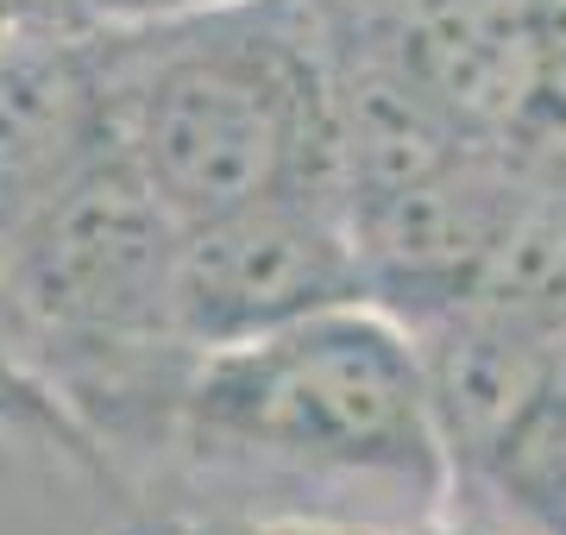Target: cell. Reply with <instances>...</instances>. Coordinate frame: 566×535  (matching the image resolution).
I'll return each mask as SVG.
<instances>
[{
	"label": "cell",
	"mask_w": 566,
	"mask_h": 535,
	"mask_svg": "<svg viewBox=\"0 0 566 535\" xmlns=\"http://www.w3.org/2000/svg\"><path fill=\"white\" fill-rule=\"evenodd\" d=\"M70 25H88L82 0H0V51L44 32H70Z\"/></svg>",
	"instance_id": "obj_10"
},
{
	"label": "cell",
	"mask_w": 566,
	"mask_h": 535,
	"mask_svg": "<svg viewBox=\"0 0 566 535\" xmlns=\"http://www.w3.org/2000/svg\"><path fill=\"white\" fill-rule=\"evenodd\" d=\"M95 57L114 151L182 227L290 189H340L308 0L95 20Z\"/></svg>",
	"instance_id": "obj_2"
},
{
	"label": "cell",
	"mask_w": 566,
	"mask_h": 535,
	"mask_svg": "<svg viewBox=\"0 0 566 535\" xmlns=\"http://www.w3.org/2000/svg\"><path fill=\"white\" fill-rule=\"evenodd\" d=\"M528 32H535V57H542L554 126L566 133V0H528Z\"/></svg>",
	"instance_id": "obj_9"
},
{
	"label": "cell",
	"mask_w": 566,
	"mask_h": 535,
	"mask_svg": "<svg viewBox=\"0 0 566 535\" xmlns=\"http://www.w3.org/2000/svg\"><path fill=\"white\" fill-rule=\"evenodd\" d=\"M102 492L145 516L422 523L453 466L409 328L353 296L189 347Z\"/></svg>",
	"instance_id": "obj_1"
},
{
	"label": "cell",
	"mask_w": 566,
	"mask_h": 535,
	"mask_svg": "<svg viewBox=\"0 0 566 535\" xmlns=\"http://www.w3.org/2000/svg\"><path fill=\"white\" fill-rule=\"evenodd\" d=\"M182 221L145 177L107 151L51 208L0 246V277L32 340V371L51 391L57 371L189 347L177 334Z\"/></svg>",
	"instance_id": "obj_3"
},
{
	"label": "cell",
	"mask_w": 566,
	"mask_h": 535,
	"mask_svg": "<svg viewBox=\"0 0 566 535\" xmlns=\"http://www.w3.org/2000/svg\"><path fill=\"white\" fill-rule=\"evenodd\" d=\"M353 296H365V271L340 189H290L182 227L177 334L189 347L264 334Z\"/></svg>",
	"instance_id": "obj_4"
},
{
	"label": "cell",
	"mask_w": 566,
	"mask_h": 535,
	"mask_svg": "<svg viewBox=\"0 0 566 535\" xmlns=\"http://www.w3.org/2000/svg\"><path fill=\"white\" fill-rule=\"evenodd\" d=\"M102 535H497L465 516H422V523H264V516H145L120 511Z\"/></svg>",
	"instance_id": "obj_8"
},
{
	"label": "cell",
	"mask_w": 566,
	"mask_h": 535,
	"mask_svg": "<svg viewBox=\"0 0 566 535\" xmlns=\"http://www.w3.org/2000/svg\"><path fill=\"white\" fill-rule=\"evenodd\" d=\"M447 516L485 523L497 535H566V340L542 366L523 410L453 479Z\"/></svg>",
	"instance_id": "obj_6"
},
{
	"label": "cell",
	"mask_w": 566,
	"mask_h": 535,
	"mask_svg": "<svg viewBox=\"0 0 566 535\" xmlns=\"http://www.w3.org/2000/svg\"><path fill=\"white\" fill-rule=\"evenodd\" d=\"M0 429L39 441L44 453H57L63 466H76V441H70V422L57 416L51 391L32 371V340H25V322L7 296V277H0Z\"/></svg>",
	"instance_id": "obj_7"
},
{
	"label": "cell",
	"mask_w": 566,
	"mask_h": 535,
	"mask_svg": "<svg viewBox=\"0 0 566 535\" xmlns=\"http://www.w3.org/2000/svg\"><path fill=\"white\" fill-rule=\"evenodd\" d=\"M114 151L95 20L0 51V246Z\"/></svg>",
	"instance_id": "obj_5"
}]
</instances>
